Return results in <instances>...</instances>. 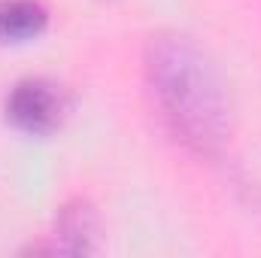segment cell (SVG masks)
I'll list each match as a JSON object with an SVG mask.
<instances>
[{
  "label": "cell",
  "instance_id": "4",
  "mask_svg": "<svg viewBox=\"0 0 261 258\" xmlns=\"http://www.w3.org/2000/svg\"><path fill=\"white\" fill-rule=\"evenodd\" d=\"M97 234V222L88 203H73L67 207L58 219V237H61V249L64 252H91L94 249V237Z\"/></svg>",
  "mask_w": 261,
  "mask_h": 258
},
{
  "label": "cell",
  "instance_id": "3",
  "mask_svg": "<svg viewBox=\"0 0 261 258\" xmlns=\"http://www.w3.org/2000/svg\"><path fill=\"white\" fill-rule=\"evenodd\" d=\"M49 12L37 0H0V40L24 43L43 34Z\"/></svg>",
  "mask_w": 261,
  "mask_h": 258
},
{
  "label": "cell",
  "instance_id": "1",
  "mask_svg": "<svg viewBox=\"0 0 261 258\" xmlns=\"http://www.w3.org/2000/svg\"><path fill=\"white\" fill-rule=\"evenodd\" d=\"M146 88L176 143L216 155L231 134L228 88L216 61L186 34H158L146 46Z\"/></svg>",
  "mask_w": 261,
  "mask_h": 258
},
{
  "label": "cell",
  "instance_id": "2",
  "mask_svg": "<svg viewBox=\"0 0 261 258\" xmlns=\"http://www.w3.org/2000/svg\"><path fill=\"white\" fill-rule=\"evenodd\" d=\"M67 116V94L58 82L49 79H21L6 97V119L24 134L43 137L61 128Z\"/></svg>",
  "mask_w": 261,
  "mask_h": 258
}]
</instances>
